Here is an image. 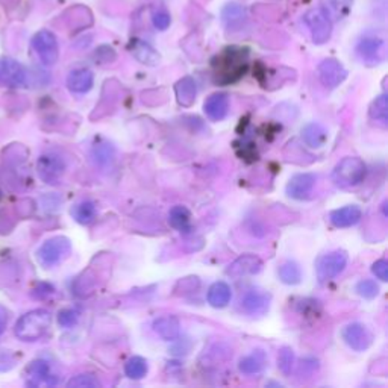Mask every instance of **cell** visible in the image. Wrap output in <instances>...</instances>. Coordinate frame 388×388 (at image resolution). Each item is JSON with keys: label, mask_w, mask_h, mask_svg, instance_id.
Returning <instances> with one entry per match:
<instances>
[{"label": "cell", "mask_w": 388, "mask_h": 388, "mask_svg": "<svg viewBox=\"0 0 388 388\" xmlns=\"http://www.w3.org/2000/svg\"><path fill=\"white\" fill-rule=\"evenodd\" d=\"M249 68V49L229 46L213 60V78L219 85H229L240 80Z\"/></svg>", "instance_id": "cell-1"}, {"label": "cell", "mask_w": 388, "mask_h": 388, "mask_svg": "<svg viewBox=\"0 0 388 388\" xmlns=\"http://www.w3.org/2000/svg\"><path fill=\"white\" fill-rule=\"evenodd\" d=\"M52 315L46 310H33L21 315L16 323L14 332L21 342H37L49 331Z\"/></svg>", "instance_id": "cell-2"}, {"label": "cell", "mask_w": 388, "mask_h": 388, "mask_svg": "<svg viewBox=\"0 0 388 388\" xmlns=\"http://www.w3.org/2000/svg\"><path fill=\"white\" fill-rule=\"evenodd\" d=\"M366 173L367 167L361 158L346 157L335 166L332 172V181L340 188H352L364 181Z\"/></svg>", "instance_id": "cell-3"}, {"label": "cell", "mask_w": 388, "mask_h": 388, "mask_svg": "<svg viewBox=\"0 0 388 388\" xmlns=\"http://www.w3.org/2000/svg\"><path fill=\"white\" fill-rule=\"evenodd\" d=\"M70 252H72V243L67 237L58 235V237L46 240L40 246L37 251V260L43 267L51 268L63 263Z\"/></svg>", "instance_id": "cell-4"}, {"label": "cell", "mask_w": 388, "mask_h": 388, "mask_svg": "<svg viewBox=\"0 0 388 388\" xmlns=\"http://www.w3.org/2000/svg\"><path fill=\"white\" fill-rule=\"evenodd\" d=\"M305 25L308 26L313 41L315 44H325L329 41L332 35V20L327 16L323 8L310 9L307 14L303 16Z\"/></svg>", "instance_id": "cell-5"}, {"label": "cell", "mask_w": 388, "mask_h": 388, "mask_svg": "<svg viewBox=\"0 0 388 388\" xmlns=\"http://www.w3.org/2000/svg\"><path fill=\"white\" fill-rule=\"evenodd\" d=\"M67 170V164L64 161V158L56 154V152H46L37 162V172L40 178L46 182V184H58Z\"/></svg>", "instance_id": "cell-6"}, {"label": "cell", "mask_w": 388, "mask_h": 388, "mask_svg": "<svg viewBox=\"0 0 388 388\" xmlns=\"http://www.w3.org/2000/svg\"><path fill=\"white\" fill-rule=\"evenodd\" d=\"M32 49L38 55L40 61L44 65H53L60 58L58 40L51 31H40L35 33L32 38Z\"/></svg>", "instance_id": "cell-7"}, {"label": "cell", "mask_w": 388, "mask_h": 388, "mask_svg": "<svg viewBox=\"0 0 388 388\" xmlns=\"http://www.w3.org/2000/svg\"><path fill=\"white\" fill-rule=\"evenodd\" d=\"M347 266V253L343 251H334L323 255L317 261L315 270L320 282H329L337 278Z\"/></svg>", "instance_id": "cell-8"}, {"label": "cell", "mask_w": 388, "mask_h": 388, "mask_svg": "<svg viewBox=\"0 0 388 388\" xmlns=\"http://www.w3.org/2000/svg\"><path fill=\"white\" fill-rule=\"evenodd\" d=\"M357 55L364 64L374 65L385 60L387 46L385 40L381 37H374V35H367L360 40L357 44Z\"/></svg>", "instance_id": "cell-9"}, {"label": "cell", "mask_w": 388, "mask_h": 388, "mask_svg": "<svg viewBox=\"0 0 388 388\" xmlns=\"http://www.w3.org/2000/svg\"><path fill=\"white\" fill-rule=\"evenodd\" d=\"M28 82V72L23 64L13 58H0V85L21 88Z\"/></svg>", "instance_id": "cell-10"}, {"label": "cell", "mask_w": 388, "mask_h": 388, "mask_svg": "<svg viewBox=\"0 0 388 388\" xmlns=\"http://www.w3.org/2000/svg\"><path fill=\"white\" fill-rule=\"evenodd\" d=\"M342 337L345 340V343L355 352L367 350L373 343V334L370 329L366 325L358 322L349 323L347 326H345Z\"/></svg>", "instance_id": "cell-11"}, {"label": "cell", "mask_w": 388, "mask_h": 388, "mask_svg": "<svg viewBox=\"0 0 388 388\" xmlns=\"http://www.w3.org/2000/svg\"><path fill=\"white\" fill-rule=\"evenodd\" d=\"M317 73H319V79L326 88H337L340 84H343L345 79L347 78V70L345 65L334 60V58H327L319 64L317 68Z\"/></svg>", "instance_id": "cell-12"}, {"label": "cell", "mask_w": 388, "mask_h": 388, "mask_svg": "<svg viewBox=\"0 0 388 388\" xmlns=\"http://www.w3.org/2000/svg\"><path fill=\"white\" fill-rule=\"evenodd\" d=\"M272 295L261 290H249L240 300L241 310L252 317H263L268 313Z\"/></svg>", "instance_id": "cell-13"}, {"label": "cell", "mask_w": 388, "mask_h": 388, "mask_svg": "<svg viewBox=\"0 0 388 388\" xmlns=\"http://www.w3.org/2000/svg\"><path fill=\"white\" fill-rule=\"evenodd\" d=\"M261 268H263V261L260 256L246 253L231 263V266L226 270V275L234 279H241L246 276L258 275L261 272Z\"/></svg>", "instance_id": "cell-14"}, {"label": "cell", "mask_w": 388, "mask_h": 388, "mask_svg": "<svg viewBox=\"0 0 388 388\" xmlns=\"http://www.w3.org/2000/svg\"><path fill=\"white\" fill-rule=\"evenodd\" d=\"M317 182V176L313 173H299L295 174L288 181L285 192L291 199H296V201H305L308 199L314 190Z\"/></svg>", "instance_id": "cell-15"}, {"label": "cell", "mask_w": 388, "mask_h": 388, "mask_svg": "<svg viewBox=\"0 0 388 388\" xmlns=\"http://www.w3.org/2000/svg\"><path fill=\"white\" fill-rule=\"evenodd\" d=\"M25 376H26V384L32 385V387L56 384V378H55V374H52V372H51L49 362L44 361V360L32 361L25 370Z\"/></svg>", "instance_id": "cell-16"}, {"label": "cell", "mask_w": 388, "mask_h": 388, "mask_svg": "<svg viewBox=\"0 0 388 388\" xmlns=\"http://www.w3.org/2000/svg\"><path fill=\"white\" fill-rule=\"evenodd\" d=\"M204 111L208 119L213 122H221L229 111V98L226 93H214L205 100Z\"/></svg>", "instance_id": "cell-17"}, {"label": "cell", "mask_w": 388, "mask_h": 388, "mask_svg": "<svg viewBox=\"0 0 388 388\" xmlns=\"http://www.w3.org/2000/svg\"><path fill=\"white\" fill-rule=\"evenodd\" d=\"M362 217V211L357 205H347L343 208L334 209L329 213V220H331L335 228H350L360 223Z\"/></svg>", "instance_id": "cell-18"}, {"label": "cell", "mask_w": 388, "mask_h": 388, "mask_svg": "<svg viewBox=\"0 0 388 388\" xmlns=\"http://www.w3.org/2000/svg\"><path fill=\"white\" fill-rule=\"evenodd\" d=\"M94 75L88 68H75L67 76V88L75 94H85L93 88Z\"/></svg>", "instance_id": "cell-19"}, {"label": "cell", "mask_w": 388, "mask_h": 388, "mask_svg": "<svg viewBox=\"0 0 388 388\" xmlns=\"http://www.w3.org/2000/svg\"><path fill=\"white\" fill-rule=\"evenodd\" d=\"M91 159L99 169L108 170L114 166L115 161V149L107 140H99L96 145L91 147Z\"/></svg>", "instance_id": "cell-20"}, {"label": "cell", "mask_w": 388, "mask_h": 388, "mask_svg": "<svg viewBox=\"0 0 388 388\" xmlns=\"http://www.w3.org/2000/svg\"><path fill=\"white\" fill-rule=\"evenodd\" d=\"M174 94H176V100H178L181 107L184 108L193 107L197 96L196 80L192 76H184L174 84Z\"/></svg>", "instance_id": "cell-21"}, {"label": "cell", "mask_w": 388, "mask_h": 388, "mask_svg": "<svg viewBox=\"0 0 388 388\" xmlns=\"http://www.w3.org/2000/svg\"><path fill=\"white\" fill-rule=\"evenodd\" d=\"M154 331L166 342H174L181 335V323L174 315H161L154 320Z\"/></svg>", "instance_id": "cell-22"}, {"label": "cell", "mask_w": 388, "mask_h": 388, "mask_svg": "<svg viewBox=\"0 0 388 388\" xmlns=\"http://www.w3.org/2000/svg\"><path fill=\"white\" fill-rule=\"evenodd\" d=\"M327 129L322 123H308L302 129V140L311 149H320L327 141Z\"/></svg>", "instance_id": "cell-23"}, {"label": "cell", "mask_w": 388, "mask_h": 388, "mask_svg": "<svg viewBox=\"0 0 388 388\" xmlns=\"http://www.w3.org/2000/svg\"><path fill=\"white\" fill-rule=\"evenodd\" d=\"M129 49H131L132 55L137 58V60L141 64L154 67V65H157L159 63V53L150 44H147L146 41L132 40L131 44H129Z\"/></svg>", "instance_id": "cell-24"}, {"label": "cell", "mask_w": 388, "mask_h": 388, "mask_svg": "<svg viewBox=\"0 0 388 388\" xmlns=\"http://www.w3.org/2000/svg\"><path fill=\"white\" fill-rule=\"evenodd\" d=\"M232 299V290L226 282L219 280L208 290V302L214 308H225Z\"/></svg>", "instance_id": "cell-25"}, {"label": "cell", "mask_w": 388, "mask_h": 388, "mask_svg": "<svg viewBox=\"0 0 388 388\" xmlns=\"http://www.w3.org/2000/svg\"><path fill=\"white\" fill-rule=\"evenodd\" d=\"M267 366V357L263 350H253L251 355H246L240 360L238 369L244 374H258Z\"/></svg>", "instance_id": "cell-26"}, {"label": "cell", "mask_w": 388, "mask_h": 388, "mask_svg": "<svg viewBox=\"0 0 388 388\" xmlns=\"http://www.w3.org/2000/svg\"><path fill=\"white\" fill-rule=\"evenodd\" d=\"M190 221H192V213L187 206L176 205L170 209L169 223L170 226L174 228L176 231L187 232L188 229H190Z\"/></svg>", "instance_id": "cell-27"}, {"label": "cell", "mask_w": 388, "mask_h": 388, "mask_svg": "<svg viewBox=\"0 0 388 388\" xmlns=\"http://www.w3.org/2000/svg\"><path fill=\"white\" fill-rule=\"evenodd\" d=\"M221 19L225 26L229 31H235L243 26V23L246 21V11L240 5H228L221 13Z\"/></svg>", "instance_id": "cell-28"}, {"label": "cell", "mask_w": 388, "mask_h": 388, "mask_svg": "<svg viewBox=\"0 0 388 388\" xmlns=\"http://www.w3.org/2000/svg\"><path fill=\"white\" fill-rule=\"evenodd\" d=\"M279 279L287 285H298L302 282V270L295 261H284L278 268Z\"/></svg>", "instance_id": "cell-29"}, {"label": "cell", "mask_w": 388, "mask_h": 388, "mask_svg": "<svg viewBox=\"0 0 388 388\" xmlns=\"http://www.w3.org/2000/svg\"><path fill=\"white\" fill-rule=\"evenodd\" d=\"M96 214L98 208L93 201H82L72 208V216L80 225H90L96 219Z\"/></svg>", "instance_id": "cell-30"}, {"label": "cell", "mask_w": 388, "mask_h": 388, "mask_svg": "<svg viewBox=\"0 0 388 388\" xmlns=\"http://www.w3.org/2000/svg\"><path fill=\"white\" fill-rule=\"evenodd\" d=\"M323 9L334 20H342L352 6V0H322Z\"/></svg>", "instance_id": "cell-31"}, {"label": "cell", "mask_w": 388, "mask_h": 388, "mask_svg": "<svg viewBox=\"0 0 388 388\" xmlns=\"http://www.w3.org/2000/svg\"><path fill=\"white\" fill-rule=\"evenodd\" d=\"M149 366L147 361L141 357H132L129 358L125 364V373L129 379H143L147 374Z\"/></svg>", "instance_id": "cell-32"}, {"label": "cell", "mask_w": 388, "mask_h": 388, "mask_svg": "<svg viewBox=\"0 0 388 388\" xmlns=\"http://www.w3.org/2000/svg\"><path fill=\"white\" fill-rule=\"evenodd\" d=\"M370 117L374 122H379L382 126L388 123V96L381 94L370 105Z\"/></svg>", "instance_id": "cell-33"}, {"label": "cell", "mask_w": 388, "mask_h": 388, "mask_svg": "<svg viewBox=\"0 0 388 388\" xmlns=\"http://www.w3.org/2000/svg\"><path fill=\"white\" fill-rule=\"evenodd\" d=\"M199 288H201V279L197 276H187L176 282L173 291L176 296H190Z\"/></svg>", "instance_id": "cell-34"}, {"label": "cell", "mask_w": 388, "mask_h": 388, "mask_svg": "<svg viewBox=\"0 0 388 388\" xmlns=\"http://www.w3.org/2000/svg\"><path fill=\"white\" fill-rule=\"evenodd\" d=\"M295 352H293L291 347H282L279 350L278 355V369L284 376H290L293 372V367H295Z\"/></svg>", "instance_id": "cell-35"}, {"label": "cell", "mask_w": 388, "mask_h": 388, "mask_svg": "<svg viewBox=\"0 0 388 388\" xmlns=\"http://www.w3.org/2000/svg\"><path fill=\"white\" fill-rule=\"evenodd\" d=\"M100 385H102L100 381L91 373L76 374L67 382L68 388H99Z\"/></svg>", "instance_id": "cell-36"}, {"label": "cell", "mask_w": 388, "mask_h": 388, "mask_svg": "<svg viewBox=\"0 0 388 388\" xmlns=\"http://www.w3.org/2000/svg\"><path fill=\"white\" fill-rule=\"evenodd\" d=\"M357 293L364 298V299H374L376 296L379 295V285L376 284L373 279H362L360 280L357 287H355Z\"/></svg>", "instance_id": "cell-37"}, {"label": "cell", "mask_w": 388, "mask_h": 388, "mask_svg": "<svg viewBox=\"0 0 388 388\" xmlns=\"http://www.w3.org/2000/svg\"><path fill=\"white\" fill-rule=\"evenodd\" d=\"M78 320H79V313L76 310H63L60 311V314H58V323H60V326L63 327H73L78 325Z\"/></svg>", "instance_id": "cell-38"}, {"label": "cell", "mask_w": 388, "mask_h": 388, "mask_svg": "<svg viewBox=\"0 0 388 388\" xmlns=\"http://www.w3.org/2000/svg\"><path fill=\"white\" fill-rule=\"evenodd\" d=\"M152 21H154V26L158 29V31H166L169 29L170 26V14L167 13V11H157V13L154 14V17H152Z\"/></svg>", "instance_id": "cell-39"}, {"label": "cell", "mask_w": 388, "mask_h": 388, "mask_svg": "<svg viewBox=\"0 0 388 388\" xmlns=\"http://www.w3.org/2000/svg\"><path fill=\"white\" fill-rule=\"evenodd\" d=\"M16 357L13 352L9 350H0V372H6L14 367Z\"/></svg>", "instance_id": "cell-40"}, {"label": "cell", "mask_w": 388, "mask_h": 388, "mask_svg": "<svg viewBox=\"0 0 388 388\" xmlns=\"http://www.w3.org/2000/svg\"><path fill=\"white\" fill-rule=\"evenodd\" d=\"M372 272L373 275L381 279L382 282H387L388 280V263L385 260H379L376 261L373 266H372Z\"/></svg>", "instance_id": "cell-41"}, {"label": "cell", "mask_w": 388, "mask_h": 388, "mask_svg": "<svg viewBox=\"0 0 388 388\" xmlns=\"http://www.w3.org/2000/svg\"><path fill=\"white\" fill-rule=\"evenodd\" d=\"M8 322H9V311L4 307V305H0V335L6 331Z\"/></svg>", "instance_id": "cell-42"}, {"label": "cell", "mask_w": 388, "mask_h": 388, "mask_svg": "<svg viewBox=\"0 0 388 388\" xmlns=\"http://www.w3.org/2000/svg\"><path fill=\"white\" fill-rule=\"evenodd\" d=\"M0 199H2V192H0Z\"/></svg>", "instance_id": "cell-43"}]
</instances>
